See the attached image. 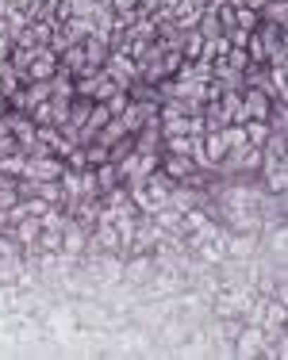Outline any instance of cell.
Returning a JSON list of instances; mask_svg holds the SVG:
<instances>
[{"label": "cell", "instance_id": "9a60e30c", "mask_svg": "<svg viewBox=\"0 0 288 360\" xmlns=\"http://www.w3.org/2000/svg\"><path fill=\"white\" fill-rule=\"evenodd\" d=\"M196 257H200V261H204V264H223V261H227V250H223V234H219V238H208V242H204V245H200V250H196Z\"/></svg>", "mask_w": 288, "mask_h": 360}, {"label": "cell", "instance_id": "d6986e66", "mask_svg": "<svg viewBox=\"0 0 288 360\" xmlns=\"http://www.w3.org/2000/svg\"><path fill=\"white\" fill-rule=\"evenodd\" d=\"M150 219H154L158 226L173 230V234H177V230H181V211H177L173 203H162V207H154V215H150Z\"/></svg>", "mask_w": 288, "mask_h": 360}, {"label": "cell", "instance_id": "7c38bea8", "mask_svg": "<svg viewBox=\"0 0 288 360\" xmlns=\"http://www.w3.org/2000/svg\"><path fill=\"white\" fill-rule=\"evenodd\" d=\"M8 234H12L20 245H35V242H39V234H42V222H39L35 215H31V219H20L12 230H8Z\"/></svg>", "mask_w": 288, "mask_h": 360}, {"label": "cell", "instance_id": "5bb4252c", "mask_svg": "<svg viewBox=\"0 0 288 360\" xmlns=\"http://www.w3.org/2000/svg\"><path fill=\"white\" fill-rule=\"evenodd\" d=\"M84 46V58H89V65H96V70H104V62H108V42L104 39H96V35H89L81 42Z\"/></svg>", "mask_w": 288, "mask_h": 360}, {"label": "cell", "instance_id": "8992f818", "mask_svg": "<svg viewBox=\"0 0 288 360\" xmlns=\"http://www.w3.org/2000/svg\"><path fill=\"white\" fill-rule=\"evenodd\" d=\"M120 119H123L127 134H134V131H142L146 123H154V119H158V104H134V100H131V104L123 108Z\"/></svg>", "mask_w": 288, "mask_h": 360}, {"label": "cell", "instance_id": "d4e9b609", "mask_svg": "<svg viewBox=\"0 0 288 360\" xmlns=\"http://www.w3.org/2000/svg\"><path fill=\"white\" fill-rule=\"evenodd\" d=\"M23 165H27V153H8V158H0V173L4 176H23Z\"/></svg>", "mask_w": 288, "mask_h": 360}, {"label": "cell", "instance_id": "ba28073f", "mask_svg": "<svg viewBox=\"0 0 288 360\" xmlns=\"http://www.w3.org/2000/svg\"><path fill=\"white\" fill-rule=\"evenodd\" d=\"M269 108H273V100H269L261 89H242V115L246 119H261V123H265Z\"/></svg>", "mask_w": 288, "mask_h": 360}, {"label": "cell", "instance_id": "3957f363", "mask_svg": "<svg viewBox=\"0 0 288 360\" xmlns=\"http://www.w3.org/2000/svg\"><path fill=\"white\" fill-rule=\"evenodd\" d=\"M54 73H58V54L50 46H35L31 65H27V81H23V84H31V81H54Z\"/></svg>", "mask_w": 288, "mask_h": 360}, {"label": "cell", "instance_id": "cb8c5ba5", "mask_svg": "<svg viewBox=\"0 0 288 360\" xmlns=\"http://www.w3.org/2000/svg\"><path fill=\"white\" fill-rule=\"evenodd\" d=\"M115 89H120V84H115L112 77L100 70V81H96V89H92V104H108V96H112Z\"/></svg>", "mask_w": 288, "mask_h": 360}, {"label": "cell", "instance_id": "83f0119b", "mask_svg": "<svg viewBox=\"0 0 288 360\" xmlns=\"http://www.w3.org/2000/svg\"><path fill=\"white\" fill-rule=\"evenodd\" d=\"M35 245H39V250H46V253H58V250H62V230H42Z\"/></svg>", "mask_w": 288, "mask_h": 360}, {"label": "cell", "instance_id": "7402d4cb", "mask_svg": "<svg viewBox=\"0 0 288 360\" xmlns=\"http://www.w3.org/2000/svg\"><path fill=\"white\" fill-rule=\"evenodd\" d=\"M196 31H200L204 39H215V35H223V23H219V15L211 12V8H204V15H200Z\"/></svg>", "mask_w": 288, "mask_h": 360}, {"label": "cell", "instance_id": "2e32d148", "mask_svg": "<svg viewBox=\"0 0 288 360\" xmlns=\"http://www.w3.org/2000/svg\"><path fill=\"white\" fill-rule=\"evenodd\" d=\"M27 23H31V15L23 12V8H8V15H4V31H8V39H20V31H27Z\"/></svg>", "mask_w": 288, "mask_h": 360}, {"label": "cell", "instance_id": "4316f807", "mask_svg": "<svg viewBox=\"0 0 288 360\" xmlns=\"http://www.w3.org/2000/svg\"><path fill=\"white\" fill-rule=\"evenodd\" d=\"M181 65H184V54H181V50H165V54H162V73H165V77H177V70H181ZM165 77H162V81H165Z\"/></svg>", "mask_w": 288, "mask_h": 360}, {"label": "cell", "instance_id": "8fae6325", "mask_svg": "<svg viewBox=\"0 0 288 360\" xmlns=\"http://www.w3.org/2000/svg\"><path fill=\"white\" fill-rule=\"evenodd\" d=\"M127 96H131L134 104H162V92H158V84L142 81V77L127 84Z\"/></svg>", "mask_w": 288, "mask_h": 360}, {"label": "cell", "instance_id": "9c48e42d", "mask_svg": "<svg viewBox=\"0 0 288 360\" xmlns=\"http://www.w3.org/2000/svg\"><path fill=\"white\" fill-rule=\"evenodd\" d=\"M162 173L169 180H184V176L196 173V165H192L189 153H162Z\"/></svg>", "mask_w": 288, "mask_h": 360}, {"label": "cell", "instance_id": "e575fe53", "mask_svg": "<svg viewBox=\"0 0 288 360\" xmlns=\"http://www.w3.org/2000/svg\"><path fill=\"white\" fill-rule=\"evenodd\" d=\"M8 54H12V39H8V31H0V62H8Z\"/></svg>", "mask_w": 288, "mask_h": 360}, {"label": "cell", "instance_id": "484cf974", "mask_svg": "<svg viewBox=\"0 0 288 360\" xmlns=\"http://www.w3.org/2000/svg\"><path fill=\"white\" fill-rule=\"evenodd\" d=\"M261 23V15L253 12V8H242V4H234V27H242V31H253Z\"/></svg>", "mask_w": 288, "mask_h": 360}, {"label": "cell", "instance_id": "d590c367", "mask_svg": "<svg viewBox=\"0 0 288 360\" xmlns=\"http://www.w3.org/2000/svg\"><path fill=\"white\" fill-rule=\"evenodd\" d=\"M108 4H112V12H131L134 0H108Z\"/></svg>", "mask_w": 288, "mask_h": 360}, {"label": "cell", "instance_id": "7a4b0ae2", "mask_svg": "<svg viewBox=\"0 0 288 360\" xmlns=\"http://www.w3.org/2000/svg\"><path fill=\"white\" fill-rule=\"evenodd\" d=\"M104 73L112 77L120 89H127L131 81H139V62H134L131 54H123V50H108V62H104Z\"/></svg>", "mask_w": 288, "mask_h": 360}, {"label": "cell", "instance_id": "836d02e7", "mask_svg": "<svg viewBox=\"0 0 288 360\" xmlns=\"http://www.w3.org/2000/svg\"><path fill=\"white\" fill-rule=\"evenodd\" d=\"M223 35H227V42H231V46H246L250 31H242V27H231V31H223Z\"/></svg>", "mask_w": 288, "mask_h": 360}, {"label": "cell", "instance_id": "d6a6232c", "mask_svg": "<svg viewBox=\"0 0 288 360\" xmlns=\"http://www.w3.org/2000/svg\"><path fill=\"white\" fill-rule=\"evenodd\" d=\"M70 8H73V15H92L96 12V0H70Z\"/></svg>", "mask_w": 288, "mask_h": 360}, {"label": "cell", "instance_id": "603a6c76", "mask_svg": "<svg viewBox=\"0 0 288 360\" xmlns=\"http://www.w3.org/2000/svg\"><path fill=\"white\" fill-rule=\"evenodd\" d=\"M219 134H223L227 150H239V146H246V131H242V123H227V127H219Z\"/></svg>", "mask_w": 288, "mask_h": 360}, {"label": "cell", "instance_id": "ffe728a7", "mask_svg": "<svg viewBox=\"0 0 288 360\" xmlns=\"http://www.w3.org/2000/svg\"><path fill=\"white\" fill-rule=\"evenodd\" d=\"M242 131H246V142L258 146V150L269 142V134H273V131H269V123H261V119H246V123H242Z\"/></svg>", "mask_w": 288, "mask_h": 360}, {"label": "cell", "instance_id": "5b68a950", "mask_svg": "<svg viewBox=\"0 0 288 360\" xmlns=\"http://www.w3.org/2000/svg\"><path fill=\"white\" fill-rule=\"evenodd\" d=\"M65 169L62 158H50V153H42V158H27V165H23V176L27 180H58Z\"/></svg>", "mask_w": 288, "mask_h": 360}, {"label": "cell", "instance_id": "6da1fadb", "mask_svg": "<svg viewBox=\"0 0 288 360\" xmlns=\"http://www.w3.org/2000/svg\"><path fill=\"white\" fill-rule=\"evenodd\" d=\"M265 341H273L261 326H250V322H242V330H239V338L231 341V356H258L261 349H265Z\"/></svg>", "mask_w": 288, "mask_h": 360}, {"label": "cell", "instance_id": "1f68e13d", "mask_svg": "<svg viewBox=\"0 0 288 360\" xmlns=\"http://www.w3.org/2000/svg\"><path fill=\"white\" fill-rule=\"evenodd\" d=\"M65 169H89V161H84V146H77V150L65 158Z\"/></svg>", "mask_w": 288, "mask_h": 360}, {"label": "cell", "instance_id": "52a82bcc", "mask_svg": "<svg viewBox=\"0 0 288 360\" xmlns=\"http://www.w3.org/2000/svg\"><path fill=\"white\" fill-rule=\"evenodd\" d=\"M131 139H134V153H162V119L146 123L142 131H134Z\"/></svg>", "mask_w": 288, "mask_h": 360}, {"label": "cell", "instance_id": "44dd1931", "mask_svg": "<svg viewBox=\"0 0 288 360\" xmlns=\"http://www.w3.org/2000/svg\"><path fill=\"white\" fill-rule=\"evenodd\" d=\"M96 184H100V195H104V192H112L115 184H123L120 169H115L112 161H104V165H96Z\"/></svg>", "mask_w": 288, "mask_h": 360}, {"label": "cell", "instance_id": "ac0fdd59", "mask_svg": "<svg viewBox=\"0 0 288 360\" xmlns=\"http://www.w3.org/2000/svg\"><path fill=\"white\" fill-rule=\"evenodd\" d=\"M204 153H208L211 165H219V161H223L227 142H223V134H219V131H208V134H204ZM211 173H215V169H211Z\"/></svg>", "mask_w": 288, "mask_h": 360}, {"label": "cell", "instance_id": "277c9868", "mask_svg": "<svg viewBox=\"0 0 288 360\" xmlns=\"http://www.w3.org/2000/svg\"><path fill=\"white\" fill-rule=\"evenodd\" d=\"M154 272H158V269H154V257H150V253H131V257H123V280H127V284L139 288V284H146Z\"/></svg>", "mask_w": 288, "mask_h": 360}, {"label": "cell", "instance_id": "f1b7e54d", "mask_svg": "<svg viewBox=\"0 0 288 360\" xmlns=\"http://www.w3.org/2000/svg\"><path fill=\"white\" fill-rule=\"evenodd\" d=\"M84 161H89L92 169H96V165H104V161H108V146L89 142V146H84Z\"/></svg>", "mask_w": 288, "mask_h": 360}, {"label": "cell", "instance_id": "4dcf8cb0", "mask_svg": "<svg viewBox=\"0 0 288 360\" xmlns=\"http://www.w3.org/2000/svg\"><path fill=\"white\" fill-rule=\"evenodd\" d=\"M131 104V96H127V89H115L112 96H108V111H112V115H123V108Z\"/></svg>", "mask_w": 288, "mask_h": 360}, {"label": "cell", "instance_id": "f546056e", "mask_svg": "<svg viewBox=\"0 0 288 360\" xmlns=\"http://www.w3.org/2000/svg\"><path fill=\"white\" fill-rule=\"evenodd\" d=\"M27 115H31V123H35V127L54 123V108H50V100H42V104H39V108H31Z\"/></svg>", "mask_w": 288, "mask_h": 360}, {"label": "cell", "instance_id": "30bf717a", "mask_svg": "<svg viewBox=\"0 0 288 360\" xmlns=\"http://www.w3.org/2000/svg\"><path fill=\"white\" fill-rule=\"evenodd\" d=\"M84 245H89V230L77 226V222H70V226L62 230V250H65V253H73V257H81V253H84Z\"/></svg>", "mask_w": 288, "mask_h": 360}, {"label": "cell", "instance_id": "e0dca14e", "mask_svg": "<svg viewBox=\"0 0 288 360\" xmlns=\"http://www.w3.org/2000/svg\"><path fill=\"white\" fill-rule=\"evenodd\" d=\"M39 222H42V230H65V226L73 222V215L54 203V207H46V215H39Z\"/></svg>", "mask_w": 288, "mask_h": 360}, {"label": "cell", "instance_id": "4fadbf2b", "mask_svg": "<svg viewBox=\"0 0 288 360\" xmlns=\"http://www.w3.org/2000/svg\"><path fill=\"white\" fill-rule=\"evenodd\" d=\"M258 15H261V23H277V27H288V0H265Z\"/></svg>", "mask_w": 288, "mask_h": 360}]
</instances>
